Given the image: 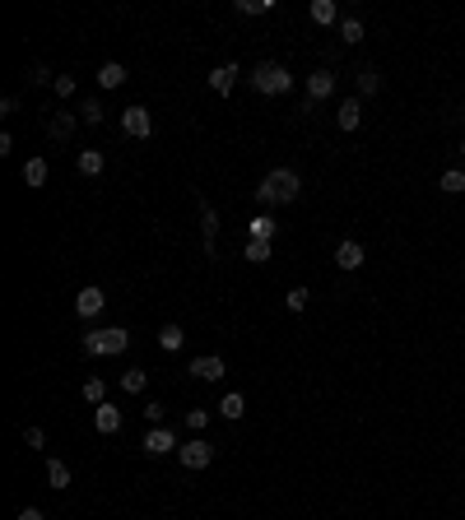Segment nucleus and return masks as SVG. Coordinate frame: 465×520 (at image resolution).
<instances>
[{"label":"nucleus","mask_w":465,"mask_h":520,"mask_svg":"<svg viewBox=\"0 0 465 520\" xmlns=\"http://www.w3.org/2000/svg\"><path fill=\"white\" fill-rule=\"evenodd\" d=\"M298 191H302L298 172H293V167H275V172L256 186V200H261V205H288V200H298Z\"/></svg>","instance_id":"nucleus-1"},{"label":"nucleus","mask_w":465,"mask_h":520,"mask_svg":"<svg viewBox=\"0 0 465 520\" xmlns=\"http://www.w3.org/2000/svg\"><path fill=\"white\" fill-rule=\"evenodd\" d=\"M126 344H131V330H122V325H107V330H89V334H84V353H93V358H117V353H126Z\"/></svg>","instance_id":"nucleus-2"},{"label":"nucleus","mask_w":465,"mask_h":520,"mask_svg":"<svg viewBox=\"0 0 465 520\" xmlns=\"http://www.w3.org/2000/svg\"><path fill=\"white\" fill-rule=\"evenodd\" d=\"M252 89H256V93H266V98H279V93L293 89V75H288L279 61H261V66L252 70Z\"/></svg>","instance_id":"nucleus-3"},{"label":"nucleus","mask_w":465,"mask_h":520,"mask_svg":"<svg viewBox=\"0 0 465 520\" xmlns=\"http://www.w3.org/2000/svg\"><path fill=\"white\" fill-rule=\"evenodd\" d=\"M122 131L131 135V140H149V135H154V116H149V107L131 102V107L122 111Z\"/></svg>","instance_id":"nucleus-4"},{"label":"nucleus","mask_w":465,"mask_h":520,"mask_svg":"<svg viewBox=\"0 0 465 520\" xmlns=\"http://www.w3.org/2000/svg\"><path fill=\"white\" fill-rule=\"evenodd\" d=\"M177 460H182L187 469H205V465L214 460V446H210V442H200V437H196V442L177 446Z\"/></svg>","instance_id":"nucleus-5"},{"label":"nucleus","mask_w":465,"mask_h":520,"mask_svg":"<svg viewBox=\"0 0 465 520\" xmlns=\"http://www.w3.org/2000/svg\"><path fill=\"white\" fill-rule=\"evenodd\" d=\"M196 205H200V228H205V255L214 260V233H219V214H214V205L205 195H196Z\"/></svg>","instance_id":"nucleus-6"},{"label":"nucleus","mask_w":465,"mask_h":520,"mask_svg":"<svg viewBox=\"0 0 465 520\" xmlns=\"http://www.w3.org/2000/svg\"><path fill=\"white\" fill-rule=\"evenodd\" d=\"M228 367H223V358L219 353H205V358H191V377L196 381H219Z\"/></svg>","instance_id":"nucleus-7"},{"label":"nucleus","mask_w":465,"mask_h":520,"mask_svg":"<svg viewBox=\"0 0 465 520\" xmlns=\"http://www.w3.org/2000/svg\"><path fill=\"white\" fill-rule=\"evenodd\" d=\"M144 451H149V455H167V451H177V437H172V432H167V428H149V432H144Z\"/></svg>","instance_id":"nucleus-8"},{"label":"nucleus","mask_w":465,"mask_h":520,"mask_svg":"<svg viewBox=\"0 0 465 520\" xmlns=\"http://www.w3.org/2000/svg\"><path fill=\"white\" fill-rule=\"evenodd\" d=\"M102 307H107V298H102V288H98V284L79 288V298H75V311H79V316H98Z\"/></svg>","instance_id":"nucleus-9"},{"label":"nucleus","mask_w":465,"mask_h":520,"mask_svg":"<svg viewBox=\"0 0 465 520\" xmlns=\"http://www.w3.org/2000/svg\"><path fill=\"white\" fill-rule=\"evenodd\" d=\"M93 428H98L102 437H117V432H122V409H112V404H98V409H93Z\"/></svg>","instance_id":"nucleus-10"},{"label":"nucleus","mask_w":465,"mask_h":520,"mask_svg":"<svg viewBox=\"0 0 465 520\" xmlns=\"http://www.w3.org/2000/svg\"><path fill=\"white\" fill-rule=\"evenodd\" d=\"M335 121H340V131H358V126H363V102H358V98H344L340 111H335Z\"/></svg>","instance_id":"nucleus-11"},{"label":"nucleus","mask_w":465,"mask_h":520,"mask_svg":"<svg viewBox=\"0 0 465 520\" xmlns=\"http://www.w3.org/2000/svg\"><path fill=\"white\" fill-rule=\"evenodd\" d=\"M335 265L340 270H363V242H340L335 246Z\"/></svg>","instance_id":"nucleus-12"},{"label":"nucleus","mask_w":465,"mask_h":520,"mask_svg":"<svg viewBox=\"0 0 465 520\" xmlns=\"http://www.w3.org/2000/svg\"><path fill=\"white\" fill-rule=\"evenodd\" d=\"M331 93H335V75H331V70H317V75H307V98H312V102L331 98Z\"/></svg>","instance_id":"nucleus-13"},{"label":"nucleus","mask_w":465,"mask_h":520,"mask_svg":"<svg viewBox=\"0 0 465 520\" xmlns=\"http://www.w3.org/2000/svg\"><path fill=\"white\" fill-rule=\"evenodd\" d=\"M232 84H237V66H232V61H223V66H214V75H210V89L219 93H232Z\"/></svg>","instance_id":"nucleus-14"},{"label":"nucleus","mask_w":465,"mask_h":520,"mask_svg":"<svg viewBox=\"0 0 465 520\" xmlns=\"http://www.w3.org/2000/svg\"><path fill=\"white\" fill-rule=\"evenodd\" d=\"M307 14H312V23H322V28L340 23V5H335V0H312V5H307Z\"/></svg>","instance_id":"nucleus-15"},{"label":"nucleus","mask_w":465,"mask_h":520,"mask_svg":"<svg viewBox=\"0 0 465 520\" xmlns=\"http://www.w3.org/2000/svg\"><path fill=\"white\" fill-rule=\"evenodd\" d=\"M126 79H131V75H126L122 61H102V70H98V84H102V89H122Z\"/></svg>","instance_id":"nucleus-16"},{"label":"nucleus","mask_w":465,"mask_h":520,"mask_svg":"<svg viewBox=\"0 0 465 520\" xmlns=\"http://www.w3.org/2000/svg\"><path fill=\"white\" fill-rule=\"evenodd\" d=\"M75 126H79L75 111H56L52 126H47V135H52V140H70V135H75Z\"/></svg>","instance_id":"nucleus-17"},{"label":"nucleus","mask_w":465,"mask_h":520,"mask_svg":"<svg viewBox=\"0 0 465 520\" xmlns=\"http://www.w3.org/2000/svg\"><path fill=\"white\" fill-rule=\"evenodd\" d=\"M23 186H47V158H28L23 163Z\"/></svg>","instance_id":"nucleus-18"},{"label":"nucleus","mask_w":465,"mask_h":520,"mask_svg":"<svg viewBox=\"0 0 465 520\" xmlns=\"http://www.w3.org/2000/svg\"><path fill=\"white\" fill-rule=\"evenodd\" d=\"M47 488H56V492H66V488H70L66 460H47Z\"/></svg>","instance_id":"nucleus-19"},{"label":"nucleus","mask_w":465,"mask_h":520,"mask_svg":"<svg viewBox=\"0 0 465 520\" xmlns=\"http://www.w3.org/2000/svg\"><path fill=\"white\" fill-rule=\"evenodd\" d=\"M219 413H223V418H228V423H237V418H242V413H247V399L237 395V390H228V395L219 399Z\"/></svg>","instance_id":"nucleus-20"},{"label":"nucleus","mask_w":465,"mask_h":520,"mask_svg":"<svg viewBox=\"0 0 465 520\" xmlns=\"http://www.w3.org/2000/svg\"><path fill=\"white\" fill-rule=\"evenodd\" d=\"M144 386H149V372H144V367H126V372H122V390H126V395H140Z\"/></svg>","instance_id":"nucleus-21"},{"label":"nucleus","mask_w":465,"mask_h":520,"mask_svg":"<svg viewBox=\"0 0 465 520\" xmlns=\"http://www.w3.org/2000/svg\"><path fill=\"white\" fill-rule=\"evenodd\" d=\"M275 233H279V223L270 219V214H256V219H252V237H256V242H275Z\"/></svg>","instance_id":"nucleus-22"},{"label":"nucleus","mask_w":465,"mask_h":520,"mask_svg":"<svg viewBox=\"0 0 465 520\" xmlns=\"http://www.w3.org/2000/svg\"><path fill=\"white\" fill-rule=\"evenodd\" d=\"M437 186H442L447 195H461V191H465V172H461V167H447L442 177H437Z\"/></svg>","instance_id":"nucleus-23"},{"label":"nucleus","mask_w":465,"mask_h":520,"mask_svg":"<svg viewBox=\"0 0 465 520\" xmlns=\"http://www.w3.org/2000/svg\"><path fill=\"white\" fill-rule=\"evenodd\" d=\"M79 172H84V177H98L102 172V149H84V154H79Z\"/></svg>","instance_id":"nucleus-24"},{"label":"nucleus","mask_w":465,"mask_h":520,"mask_svg":"<svg viewBox=\"0 0 465 520\" xmlns=\"http://www.w3.org/2000/svg\"><path fill=\"white\" fill-rule=\"evenodd\" d=\"M270 251H275V242H256V237H247V260H252V265H266Z\"/></svg>","instance_id":"nucleus-25"},{"label":"nucleus","mask_w":465,"mask_h":520,"mask_svg":"<svg viewBox=\"0 0 465 520\" xmlns=\"http://www.w3.org/2000/svg\"><path fill=\"white\" fill-rule=\"evenodd\" d=\"M182 344H187L182 325H163V330H158V349H167V353H172V349H182Z\"/></svg>","instance_id":"nucleus-26"},{"label":"nucleus","mask_w":465,"mask_h":520,"mask_svg":"<svg viewBox=\"0 0 465 520\" xmlns=\"http://www.w3.org/2000/svg\"><path fill=\"white\" fill-rule=\"evenodd\" d=\"M377 89H382V75H377L372 66H363V70H358V93H363V98H372Z\"/></svg>","instance_id":"nucleus-27"},{"label":"nucleus","mask_w":465,"mask_h":520,"mask_svg":"<svg viewBox=\"0 0 465 520\" xmlns=\"http://www.w3.org/2000/svg\"><path fill=\"white\" fill-rule=\"evenodd\" d=\"M79 121H84V126H98L102 121V102L98 98H84V102H79Z\"/></svg>","instance_id":"nucleus-28"},{"label":"nucleus","mask_w":465,"mask_h":520,"mask_svg":"<svg viewBox=\"0 0 465 520\" xmlns=\"http://www.w3.org/2000/svg\"><path fill=\"white\" fill-rule=\"evenodd\" d=\"M84 399H89V404H107V386H102V377L84 381Z\"/></svg>","instance_id":"nucleus-29"},{"label":"nucleus","mask_w":465,"mask_h":520,"mask_svg":"<svg viewBox=\"0 0 465 520\" xmlns=\"http://www.w3.org/2000/svg\"><path fill=\"white\" fill-rule=\"evenodd\" d=\"M340 37H344V42H363V19H354V14L340 19Z\"/></svg>","instance_id":"nucleus-30"},{"label":"nucleus","mask_w":465,"mask_h":520,"mask_svg":"<svg viewBox=\"0 0 465 520\" xmlns=\"http://www.w3.org/2000/svg\"><path fill=\"white\" fill-rule=\"evenodd\" d=\"M232 10H237V14H270V10H275V0H237Z\"/></svg>","instance_id":"nucleus-31"},{"label":"nucleus","mask_w":465,"mask_h":520,"mask_svg":"<svg viewBox=\"0 0 465 520\" xmlns=\"http://www.w3.org/2000/svg\"><path fill=\"white\" fill-rule=\"evenodd\" d=\"M307 298H312V293L298 284V288H288V298H284V302H288V311H302V307H307Z\"/></svg>","instance_id":"nucleus-32"},{"label":"nucleus","mask_w":465,"mask_h":520,"mask_svg":"<svg viewBox=\"0 0 465 520\" xmlns=\"http://www.w3.org/2000/svg\"><path fill=\"white\" fill-rule=\"evenodd\" d=\"M163 413H167V404H158V399H149V404H144V418L154 423V428H163Z\"/></svg>","instance_id":"nucleus-33"},{"label":"nucleus","mask_w":465,"mask_h":520,"mask_svg":"<svg viewBox=\"0 0 465 520\" xmlns=\"http://www.w3.org/2000/svg\"><path fill=\"white\" fill-rule=\"evenodd\" d=\"M23 442H28V451H37V446H47V432L42 428H23Z\"/></svg>","instance_id":"nucleus-34"},{"label":"nucleus","mask_w":465,"mask_h":520,"mask_svg":"<svg viewBox=\"0 0 465 520\" xmlns=\"http://www.w3.org/2000/svg\"><path fill=\"white\" fill-rule=\"evenodd\" d=\"M205 423H210V409H191V413H187V428H191V432H200Z\"/></svg>","instance_id":"nucleus-35"},{"label":"nucleus","mask_w":465,"mask_h":520,"mask_svg":"<svg viewBox=\"0 0 465 520\" xmlns=\"http://www.w3.org/2000/svg\"><path fill=\"white\" fill-rule=\"evenodd\" d=\"M56 93H61V98H75V79L70 75H56V84H52Z\"/></svg>","instance_id":"nucleus-36"},{"label":"nucleus","mask_w":465,"mask_h":520,"mask_svg":"<svg viewBox=\"0 0 465 520\" xmlns=\"http://www.w3.org/2000/svg\"><path fill=\"white\" fill-rule=\"evenodd\" d=\"M28 84H56V79H52L47 66H33V70H28Z\"/></svg>","instance_id":"nucleus-37"},{"label":"nucleus","mask_w":465,"mask_h":520,"mask_svg":"<svg viewBox=\"0 0 465 520\" xmlns=\"http://www.w3.org/2000/svg\"><path fill=\"white\" fill-rule=\"evenodd\" d=\"M19 520H42V511H37V507H23V511H19Z\"/></svg>","instance_id":"nucleus-38"},{"label":"nucleus","mask_w":465,"mask_h":520,"mask_svg":"<svg viewBox=\"0 0 465 520\" xmlns=\"http://www.w3.org/2000/svg\"><path fill=\"white\" fill-rule=\"evenodd\" d=\"M456 154H461V163H465V140H461V144H456Z\"/></svg>","instance_id":"nucleus-39"},{"label":"nucleus","mask_w":465,"mask_h":520,"mask_svg":"<svg viewBox=\"0 0 465 520\" xmlns=\"http://www.w3.org/2000/svg\"><path fill=\"white\" fill-rule=\"evenodd\" d=\"M461 121H465V111H461Z\"/></svg>","instance_id":"nucleus-40"}]
</instances>
